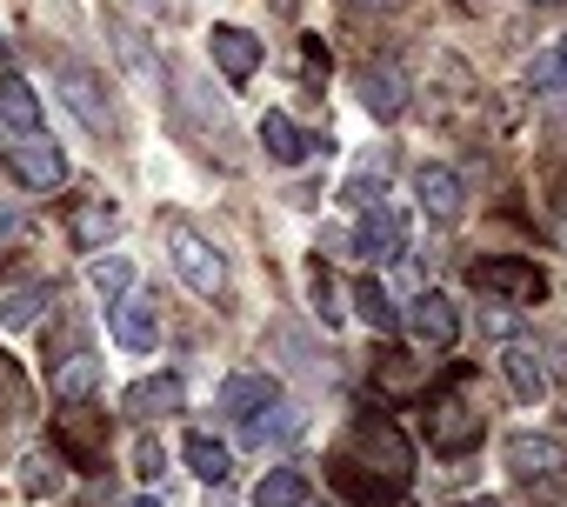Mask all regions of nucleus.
Wrapping results in <instances>:
<instances>
[{
    "instance_id": "4468645a",
    "label": "nucleus",
    "mask_w": 567,
    "mask_h": 507,
    "mask_svg": "<svg viewBox=\"0 0 567 507\" xmlns=\"http://www.w3.org/2000/svg\"><path fill=\"white\" fill-rule=\"evenodd\" d=\"M181 401H187L181 374H147V381H134V387L121 394V407H127L134 421H161V414H181Z\"/></svg>"
},
{
    "instance_id": "c85d7f7f",
    "label": "nucleus",
    "mask_w": 567,
    "mask_h": 507,
    "mask_svg": "<svg viewBox=\"0 0 567 507\" xmlns=\"http://www.w3.org/2000/svg\"><path fill=\"white\" fill-rule=\"evenodd\" d=\"M87 281H94V294L114 308V301L127 294V281H134V261H127V254H107V261H94V268H87Z\"/></svg>"
},
{
    "instance_id": "72a5a7b5",
    "label": "nucleus",
    "mask_w": 567,
    "mask_h": 507,
    "mask_svg": "<svg viewBox=\"0 0 567 507\" xmlns=\"http://www.w3.org/2000/svg\"><path fill=\"white\" fill-rule=\"evenodd\" d=\"M308 294H315V308H321V321H334V314H341V308H334V281H328V268H321V261L308 268Z\"/></svg>"
},
{
    "instance_id": "2eb2a0df",
    "label": "nucleus",
    "mask_w": 567,
    "mask_h": 507,
    "mask_svg": "<svg viewBox=\"0 0 567 507\" xmlns=\"http://www.w3.org/2000/svg\"><path fill=\"white\" fill-rule=\"evenodd\" d=\"M207 48H214V68L240 87V81H254V68H260V41L247 34V28H214L207 34Z\"/></svg>"
},
{
    "instance_id": "4c0bfd02",
    "label": "nucleus",
    "mask_w": 567,
    "mask_h": 507,
    "mask_svg": "<svg viewBox=\"0 0 567 507\" xmlns=\"http://www.w3.org/2000/svg\"><path fill=\"white\" fill-rule=\"evenodd\" d=\"M454 507H501V500H487V494H481V500H454Z\"/></svg>"
},
{
    "instance_id": "cd10ccee",
    "label": "nucleus",
    "mask_w": 567,
    "mask_h": 507,
    "mask_svg": "<svg viewBox=\"0 0 567 507\" xmlns=\"http://www.w3.org/2000/svg\"><path fill=\"white\" fill-rule=\"evenodd\" d=\"M41 308H48V288H14L8 301H0V328H8V334H28V328L41 321Z\"/></svg>"
},
{
    "instance_id": "39448f33",
    "label": "nucleus",
    "mask_w": 567,
    "mask_h": 507,
    "mask_svg": "<svg viewBox=\"0 0 567 507\" xmlns=\"http://www.w3.org/2000/svg\"><path fill=\"white\" fill-rule=\"evenodd\" d=\"M354 461H374L394 487H408V474H414V447L394 434V421H381V414H368L361 427H354Z\"/></svg>"
},
{
    "instance_id": "4be33fe9",
    "label": "nucleus",
    "mask_w": 567,
    "mask_h": 507,
    "mask_svg": "<svg viewBox=\"0 0 567 507\" xmlns=\"http://www.w3.org/2000/svg\"><path fill=\"white\" fill-rule=\"evenodd\" d=\"M61 94H68V107H74V114H81L94 134H114V114L101 107V87H94L81 68H61Z\"/></svg>"
},
{
    "instance_id": "bb28decb",
    "label": "nucleus",
    "mask_w": 567,
    "mask_h": 507,
    "mask_svg": "<svg viewBox=\"0 0 567 507\" xmlns=\"http://www.w3.org/2000/svg\"><path fill=\"white\" fill-rule=\"evenodd\" d=\"M181 454H187V467H194L200 480H214V487H220V480L234 474V454H227V447H220L214 434H187V447H181Z\"/></svg>"
},
{
    "instance_id": "20e7f679",
    "label": "nucleus",
    "mask_w": 567,
    "mask_h": 507,
    "mask_svg": "<svg viewBox=\"0 0 567 507\" xmlns=\"http://www.w3.org/2000/svg\"><path fill=\"white\" fill-rule=\"evenodd\" d=\"M354 254H361V261H401V254H408V214L388 207V200L361 207V220H354Z\"/></svg>"
},
{
    "instance_id": "ea45409f",
    "label": "nucleus",
    "mask_w": 567,
    "mask_h": 507,
    "mask_svg": "<svg viewBox=\"0 0 567 507\" xmlns=\"http://www.w3.org/2000/svg\"><path fill=\"white\" fill-rule=\"evenodd\" d=\"M540 8H560V0H540Z\"/></svg>"
},
{
    "instance_id": "0eeeda50",
    "label": "nucleus",
    "mask_w": 567,
    "mask_h": 507,
    "mask_svg": "<svg viewBox=\"0 0 567 507\" xmlns=\"http://www.w3.org/2000/svg\"><path fill=\"white\" fill-rule=\"evenodd\" d=\"M260 147H267V161H280V167H301L315 147H328L321 134H308L295 114H280V107H267L260 114Z\"/></svg>"
},
{
    "instance_id": "f3484780",
    "label": "nucleus",
    "mask_w": 567,
    "mask_h": 507,
    "mask_svg": "<svg viewBox=\"0 0 567 507\" xmlns=\"http://www.w3.org/2000/svg\"><path fill=\"white\" fill-rule=\"evenodd\" d=\"M361 107L374 121H401L408 114V74L401 68H368L361 74Z\"/></svg>"
},
{
    "instance_id": "a878e982",
    "label": "nucleus",
    "mask_w": 567,
    "mask_h": 507,
    "mask_svg": "<svg viewBox=\"0 0 567 507\" xmlns=\"http://www.w3.org/2000/svg\"><path fill=\"white\" fill-rule=\"evenodd\" d=\"M501 374H507V387H514L520 401H540V394H547V374H540L534 348H507V354H501Z\"/></svg>"
},
{
    "instance_id": "f03ea898",
    "label": "nucleus",
    "mask_w": 567,
    "mask_h": 507,
    "mask_svg": "<svg viewBox=\"0 0 567 507\" xmlns=\"http://www.w3.org/2000/svg\"><path fill=\"white\" fill-rule=\"evenodd\" d=\"M467 281L487 294V301H507V308H534L547 294V275L534 261H520V254H487V261L467 268Z\"/></svg>"
},
{
    "instance_id": "5701e85b",
    "label": "nucleus",
    "mask_w": 567,
    "mask_h": 507,
    "mask_svg": "<svg viewBox=\"0 0 567 507\" xmlns=\"http://www.w3.org/2000/svg\"><path fill=\"white\" fill-rule=\"evenodd\" d=\"M94 387H101V361H94L87 348H81V354H68V361L54 368V401H68V407H74V401H87Z\"/></svg>"
},
{
    "instance_id": "e433bc0d",
    "label": "nucleus",
    "mask_w": 567,
    "mask_h": 507,
    "mask_svg": "<svg viewBox=\"0 0 567 507\" xmlns=\"http://www.w3.org/2000/svg\"><path fill=\"white\" fill-rule=\"evenodd\" d=\"M121 8H127V14H147V21H154V14L167 8V0H121Z\"/></svg>"
},
{
    "instance_id": "b1692460",
    "label": "nucleus",
    "mask_w": 567,
    "mask_h": 507,
    "mask_svg": "<svg viewBox=\"0 0 567 507\" xmlns=\"http://www.w3.org/2000/svg\"><path fill=\"white\" fill-rule=\"evenodd\" d=\"M254 507H308V474L301 467H274L254 480Z\"/></svg>"
},
{
    "instance_id": "7c9ffc66",
    "label": "nucleus",
    "mask_w": 567,
    "mask_h": 507,
    "mask_svg": "<svg viewBox=\"0 0 567 507\" xmlns=\"http://www.w3.org/2000/svg\"><path fill=\"white\" fill-rule=\"evenodd\" d=\"M481 328H487L494 341H514V334H520V308H507V301H481Z\"/></svg>"
},
{
    "instance_id": "f704fd0d",
    "label": "nucleus",
    "mask_w": 567,
    "mask_h": 507,
    "mask_svg": "<svg viewBox=\"0 0 567 507\" xmlns=\"http://www.w3.org/2000/svg\"><path fill=\"white\" fill-rule=\"evenodd\" d=\"M274 341H280V348H295V354H301V334H295V328H280ZM301 374H328V368H321V361H301Z\"/></svg>"
},
{
    "instance_id": "7ed1b4c3",
    "label": "nucleus",
    "mask_w": 567,
    "mask_h": 507,
    "mask_svg": "<svg viewBox=\"0 0 567 507\" xmlns=\"http://www.w3.org/2000/svg\"><path fill=\"white\" fill-rule=\"evenodd\" d=\"M167 254H174V275H181L200 301L227 294V261H220L214 240H200L194 227H167Z\"/></svg>"
},
{
    "instance_id": "f257e3e1",
    "label": "nucleus",
    "mask_w": 567,
    "mask_h": 507,
    "mask_svg": "<svg viewBox=\"0 0 567 507\" xmlns=\"http://www.w3.org/2000/svg\"><path fill=\"white\" fill-rule=\"evenodd\" d=\"M481 434H487V414L467 401V374H454L441 394H427V447L434 454L461 461V454L481 447Z\"/></svg>"
},
{
    "instance_id": "dca6fc26",
    "label": "nucleus",
    "mask_w": 567,
    "mask_h": 507,
    "mask_svg": "<svg viewBox=\"0 0 567 507\" xmlns=\"http://www.w3.org/2000/svg\"><path fill=\"white\" fill-rule=\"evenodd\" d=\"M328 474H334V487H341L348 500H361V507H394V500H401V487H394L388 474H368V467H361L354 454H341V461H334Z\"/></svg>"
},
{
    "instance_id": "393cba45",
    "label": "nucleus",
    "mask_w": 567,
    "mask_h": 507,
    "mask_svg": "<svg viewBox=\"0 0 567 507\" xmlns=\"http://www.w3.org/2000/svg\"><path fill=\"white\" fill-rule=\"evenodd\" d=\"M354 314H361L374 334H394V328H401V308L388 301V288H381L374 275H361V281H354Z\"/></svg>"
},
{
    "instance_id": "f8f14e48",
    "label": "nucleus",
    "mask_w": 567,
    "mask_h": 507,
    "mask_svg": "<svg viewBox=\"0 0 567 507\" xmlns=\"http://www.w3.org/2000/svg\"><path fill=\"white\" fill-rule=\"evenodd\" d=\"M114 341L134 348V354H147L161 341V301L154 294H121L114 301Z\"/></svg>"
},
{
    "instance_id": "a211bd4d",
    "label": "nucleus",
    "mask_w": 567,
    "mask_h": 507,
    "mask_svg": "<svg viewBox=\"0 0 567 507\" xmlns=\"http://www.w3.org/2000/svg\"><path fill=\"white\" fill-rule=\"evenodd\" d=\"M274 401H280L274 374H227V381H220V414H234V421H254V414L274 407Z\"/></svg>"
},
{
    "instance_id": "1a4fd4ad",
    "label": "nucleus",
    "mask_w": 567,
    "mask_h": 507,
    "mask_svg": "<svg viewBox=\"0 0 567 507\" xmlns=\"http://www.w3.org/2000/svg\"><path fill=\"white\" fill-rule=\"evenodd\" d=\"M8 161H14V174H21L28 187H41V194L68 180V154H61L48 134H28V141H14V147H8Z\"/></svg>"
},
{
    "instance_id": "c756f323",
    "label": "nucleus",
    "mask_w": 567,
    "mask_h": 507,
    "mask_svg": "<svg viewBox=\"0 0 567 507\" xmlns=\"http://www.w3.org/2000/svg\"><path fill=\"white\" fill-rule=\"evenodd\" d=\"M54 487H61V454H28L21 461V494L28 500H48Z\"/></svg>"
},
{
    "instance_id": "ddd939ff",
    "label": "nucleus",
    "mask_w": 567,
    "mask_h": 507,
    "mask_svg": "<svg viewBox=\"0 0 567 507\" xmlns=\"http://www.w3.org/2000/svg\"><path fill=\"white\" fill-rule=\"evenodd\" d=\"M414 194H421V207H427L434 220H461V207H467L461 174H454V167H441V161H427V167L414 174Z\"/></svg>"
},
{
    "instance_id": "c9c22d12",
    "label": "nucleus",
    "mask_w": 567,
    "mask_h": 507,
    "mask_svg": "<svg viewBox=\"0 0 567 507\" xmlns=\"http://www.w3.org/2000/svg\"><path fill=\"white\" fill-rule=\"evenodd\" d=\"M21 234V207L14 200H0V240H14Z\"/></svg>"
},
{
    "instance_id": "423d86ee",
    "label": "nucleus",
    "mask_w": 567,
    "mask_h": 507,
    "mask_svg": "<svg viewBox=\"0 0 567 507\" xmlns=\"http://www.w3.org/2000/svg\"><path fill=\"white\" fill-rule=\"evenodd\" d=\"M507 474L527 480V487L560 480L567 474V441H554V434H514L507 441Z\"/></svg>"
},
{
    "instance_id": "473e14b6",
    "label": "nucleus",
    "mask_w": 567,
    "mask_h": 507,
    "mask_svg": "<svg viewBox=\"0 0 567 507\" xmlns=\"http://www.w3.org/2000/svg\"><path fill=\"white\" fill-rule=\"evenodd\" d=\"M161 467H167L161 441H154V434H141V441H134V474H141V480H161Z\"/></svg>"
},
{
    "instance_id": "412c9836",
    "label": "nucleus",
    "mask_w": 567,
    "mask_h": 507,
    "mask_svg": "<svg viewBox=\"0 0 567 507\" xmlns=\"http://www.w3.org/2000/svg\"><path fill=\"white\" fill-rule=\"evenodd\" d=\"M240 427H247V441H254V447H280V441H295V434L308 427V414H301V407H288V401H274V407H260V414H254V421H240Z\"/></svg>"
},
{
    "instance_id": "6ab92c4d",
    "label": "nucleus",
    "mask_w": 567,
    "mask_h": 507,
    "mask_svg": "<svg viewBox=\"0 0 567 507\" xmlns=\"http://www.w3.org/2000/svg\"><path fill=\"white\" fill-rule=\"evenodd\" d=\"M121 227V207L107 200V194H94V200H81L74 207V220H68V234H74V247L81 254H94V247H107V234Z\"/></svg>"
},
{
    "instance_id": "6e6552de",
    "label": "nucleus",
    "mask_w": 567,
    "mask_h": 507,
    "mask_svg": "<svg viewBox=\"0 0 567 507\" xmlns=\"http://www.w3.org/2000/svg\"><path fill=\"white\" fill-rule=\"evenodd\" d=\"M107 48H114V61L127 68V81H134V87H147V94H161V74H167V68H161V54L147 48V34H141V28H127V21H114V28H107Z\"/></svg>"
},
{
    "instance_id": "2f4dec72",
    "label": "nucleus",
    "mask_w": 567,
    "mask_h": 507,
    "mask_svg": "<svg viewBox=\"0 0 567 507\" xmlns=\"http://www.w3.org/2000/svg\"><path fill=\"white\" fill-rule=\"evenodd\" d=\"M534 87H567V41H554L540 61H534V74H527Z\"/></svg>"
},
{
    "instance_id": "9b49d317",
    "label": "nucleus",
    "mask_w": 567,
    "mask_h": 507,
    "mask_svg": "<svg viewBox=\"0 0 567 507\" xmlns=\"http://www.w3.org/2000/svg\"><path fill=\"white\" fill-rule=\"evenodd\" d=\"M28 134H41V94L21 74H0V141L14 147Z\"/></svg>"
},
{
    "instance_id": "aec40b11",
    "label": "nucleus",
    "mask_w": 567,
    "mask_h": 507,
    "mask_svg": "<svg viewBox=\"0 0 567 507\" xmlns=\"http://www.w3.org/2000/svg\"><path fill=\"white\" fill-rule=\"evenodd\" d=\"M61 461H74V467H94L101 461V421H87L81 401L61 414Z\"/></svg>"
},
{
    "instance_id": "a19ab883",
    "label": "nucleus",
    "mask_w": 567,
    "mask_h": 507,
    "mask_svg": "<svg viewBox=\"0 0 567 507\" xmlns=\"http://www.w3.org/2000/svg\"><path fill=\"white\" fill-rule=\"evenodd\" d=\"M560 247H567V227H560Z\"/></svg>"
},
{
    "instance_id": "58836bf2",
    "label": "nucleus",
    "mask_w": 567,
    "mask_h": 507,
    "mask_svg": "<svg viewBox=\"0 0 567 507\" xmlns=\"http://www.w3.org/2000/svg\"><path fill=\"white\" fill-rule=\"evenodd\" d=\"M134 507H161V500H154V494H147V500H134Z\"/></svg>"
},
{
    "instance_id": "9d476101",
    "label": "nucleus",
    "mask_w": 567,
    "mask_h": 507,
    "mask_svg": "<svg viewBox=\"0 0 567 507\" xmlns=\"http://www.w3.org/2000/svg\"><path fill=\"white\" fill-rule=\"evenodd\" d=\"M408 328H414V341L421 348H454L461 341V308L447 301V294H414V308H408Z\"/></svg>"
}]
</instances>
